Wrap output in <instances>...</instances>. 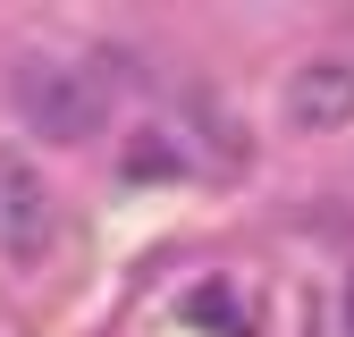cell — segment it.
Masks as SVG:
<instances>
[{
  "mask_svg": "<svg viewBox=\"0 0 354 337\" xmlns=\"http://www.w3.org/2000/svg\"><path fill=\"white\" fill-rule=\"evenodd\" d=\"M9 93H17V118L42 144H93L102 118H110V93L84 68H68V59H26L9 76Z\"/></svg>",
  "mask_w": 354,
  "mask_h": 337,
  "instance_id": "cell-1",
  "label": "cell"
},
{
  "mask_svg": "<svg viewBox=\"0 0 354 337\" xmlns=\"http://www.w3.org/2000/svg\"><path fill=\"white\" fill-rule=\"evenodd\" d=\"M51 236H59L51 177H42L26 152H0V253H9V262H42Z\"/></svg>",
  "mask_w": 354,
  "mask_h": 337,
  "instance_id": "cell-2",
  "label": "cell"
},
{
  "mask_svg": "<svg viewBox=\"0 0 354 337\" xmlns=\"http://www.w3.org/2000/svg\"><path fill=\"white\" fill-rule=\"evenodd\" d=\"M354 118V59H313L287 76V126L304 135H329V126Z\"/></svg>",
  "mask_w": 354,
  "mask_h": 337,
  "instance_id": "cell-3",
  "label": "cell"
},
{
  "mask_svg": "<svg viewBox=\"0 0 354 337\" xmlns=\"http://www.w3.org/2000/svg\"><path fill=\"white\" fill-rule=\"evenodd\" d=\"M186 320H203L219 337H261V304H236L228 287H194L186 295Z\"/></svg>",
  "mask_w": 354,
  "mask_h": 337,
  "instance_id": "cell-4",
  "label": "cell"
},
{
  "mask_svg": "<svg viewBox=\"0 0 354 337\" xmlns=\"http://www.w3.org/2000/svg\"><path fill=\"white\" fill-rule=\"evenodd\" d=\"M346 320H354V278H346Z\"/></svg>",
  "mask_w": 354,
  "mask_h": 337,
  "instance_id": "cell-5",
  "label": "cell"
}]
</instances>
